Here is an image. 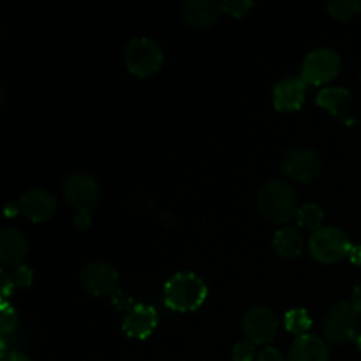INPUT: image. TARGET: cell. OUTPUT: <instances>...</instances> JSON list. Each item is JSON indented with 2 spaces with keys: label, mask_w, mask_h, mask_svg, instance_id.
I'll use <instances>...</instances> for the list:
<instances>
[{
  "label": "cell",
  "mask_w": 361,
  "mask_h": 361,
  "mask_svg": "<svg viewBox=\"0 0 361 361\" xmlns=\"http://www.w3.org/2000/svg\"><path fill=\"white\" fill-rule=\"evenodd\" d=\"M20 210L32 222H44L55 214L56 201L48 190L30 189L20 197Z\"/></svg>",
  "instance_id": "obj_14"
},
{
  "label": "cell",
  "mask_w": 361,
  "mask_h": 361,
  "mask_svg": "<svg viewBox=\"0 0 361 361\" xmlns=\"http://www.w3.org/2000/svg\"><path fill=\"white\" fill-rule=\"evenodd\" d=\"M321 169H323V159L312 148H291L282 159L284 175L300 183L314 182L321 175Z\"/></svg>",
  "instance_id": "obj_8"
},
{
  "label": "cell",
  "mask_w": 361,
  "mask_h": 361,
  "mask_svg": "<svg viewBox=\"0 0 361 361\" xmlns=\"http://www.w3.org/2000/svg\"><path fill=\"white\" fill-rule=\"evenodd\" d=\"M305 94L307 83L302 78H284L274 88V104L279 111H298Z\"/></svg>",
  "instance_id": "obj_13"
},
{
  "label": "cell",
  "mask_w": 361,
  "mask_h": 361,
  "mask_svg": "<svg viewBox=\"0 0 361 361\" xmlns=\"http://www.w3.org/2000/svg\"><path fill=\"white\" fill-rule=\"evenodd\" d=\"M221 2L214 0H189L182 7V18L189 27L197 30H207L212 28L222 16Z\"/></svg>",
  "instance_id": "obj_12"
},
{
  "label": "cell",
  "mask_w": 361,
  "mask_h": 361,
  "mask_svg": "<svg viewBox=\"0 0 361 361\" xmlns=\"http://www.w3.org/2000/svg\"><path fill=\"white\" fill-rule=\"evenodd\" d=\"M296 222H298L300 228L307 229V231H319L323 228L324 222V212L321 210L319 204L307 203L303 207L298 208V214H296Z\"/></svg>",
  "instance_id": "obj_19"
},
{
  "label": "cell",
  "mask_w": 361,
  "mask_h": 361,
  "mask_svg": "<svg viewBox=\"0 0 361 361\" xmlns=\"http://www.w3.org/2000/svg\"><path fill=\"white\" fill-rule=\"evenodd\" d=\"M123 62L127 71L137 78H148L159 73L164 63L161 44L150 37H134L123 49Z\"/></svg>",
  "instance_id": "obj_4"
},
{
  "label": "cell",
  "mask_w": 361,
  "mask_h": 361,
  "mask_svg": "<svg viewBox=\"0 0 361 361\" xmlns=\"http://www.w3.org/2000/svg\"><path fill=\"white\" fill-rule=\"evenodd\" d=\"M353 307H355L356 312L361 316V284L356 286L355 291H353Z\"/></svg>",
  "instance_id": "obj_28"
},
{
  "label": "cell",
  "mask_w": 361,
  "mask_h": 361,
  "mask_svg": "<svg viewBox=\"0 0 361 361\" xmlns=\"http://www.w3.org/2000/svg\"><path fill=\"white\" fill-rule=\"evenodd\" d=\"M80 282L92 296H115L118 293L120 275L109 263L92 261L81 270Z\"/></svg>",
  "instance_id": "obj_10"
},
{
  "label": "cell",
  "mask_w": 361,
  "mask_h": 361,
  "mask_svg": "<svg viewBox=\"0 0 361 361\" xmlns=\"http://www.w3.org/2000/svg\"><path fill=\"white\" fill-rule=\"evenodd\" d=\"M326 9L337 20L349 21L356 14H360L361 2H358V0H331V2L326 4Z\"/></svg>",
  "instance_id": "obj_21"
},
{
  "label": "cell",
  "mask_w": 361,
  "mask_h": 361,
  "mask_svg": "<svg viewBox=\"0 0 361 361\" xmlns=\"http://www.w3.org/2000/svg\"><path fill=\"white\" fill-rule=\"evenodd\" d=\"M256 361H288V360L284 358V355H282L279 349L270 348V345H268V348H264L263 351L257 353Z\"/></svg>",
  "instance_id": "obj_26"
},
{
  "label": "cell",
  "mask_w": 361,
  "mask_h": 361,
  "mask_svg": "<svg viewBox=\"0 0 361 361\" xmlns=\"http://www.w3.org/2000/svg\"><path fill=\"white\" fill-rule=\"evenodd\" d=\"M284 326L289 334L302 337V335L309 334L310 326H312V319H310L309 312L305 309H291L286 312Z\"/></svg>",
  "instance_id": "obj_20"
},
{
  "label": "cell",
  "mask_w": 361,
  "mask_h": 361,
  "mask_svg": "<svg viewBox=\"0 0 361 361\" xmlns=\"http://www.w3.org/2000/svg\"><path fill=\"white\" fill-rule=\"evenodd\" d=\"M221 7L224 14H229L231 18H242L245 16V14H249V11L252 9L254 4L247 2V0H222Z\"/></svg>",
  "instance_id": "obj_23"
},
{
  "label": "cell",
  "mask_w": 361,
  "mask_h": 361,
  "mask_svg": "<svg viewBox=\"0 0 361 361\" xmlns=\"http://www.w3.org/2000/svg\"><path fill=\"white\" fill-rule=\"evenodd\" d=\"M18 312L9 303H2V314H0V334H2V344H6L7 337L16 330Z\"/></svg>",
  "instance_id": "obj_22"
},
{
  "label": "cell",
  "mask_w": 361,
  "mask_h": 361,
  "mask_svg": "<svg viewBox=\"0 0 361 361\" xmlns=\"http://www.w3.org/2000/svg\"><path fill=\"white\" fill-rule=\"evenodd\" d=\"M28 252V242L16 228H4L0 231V261L4 267H20Z\"/></svg>",
  "instance_id": "obj_15"
},
{
  "label": "cell",
  "mask_w": 361,
  "mask_h": 361,
  "mask_svg": "<svg viewBox=\"0 0 361 361\" xmlns=\"http://www.w3.org/2000/svg\"><path fill=\"white\" fill-rule=\"evenodd\" d=\"M353 245L348 233L334 226H323L312 233L309 240V252L319 263H337L351 254Z\"/></svg>",
  "instance_id": "obj_5"
},
{
  "label": "cell",
  "mask_w": 361,
  "mask_h": 361,
  "mask_svg": "<svg viewBox=\"0 0 361 361\" xmlns=\"http://www.w3.org/2000/svg\"><path fill=\"white\" fill-rule=\"evenodd\" d=\"M358 345H360V349H361V337L358 338Z\"/></svg>",
  "instance_id": "obj_29"
},
{
  "label": "cell",
  "mask_w": 361,
  "mask_h": 361,
  "mask_svg": "<svg viewBox=\"0 0 361 361\" xmlns=\"http://www.w3.org/2000/svg\"><path fill=\"white\" fill-rule=\"evenodd\" d=\"M351 99L353 95L348 88L328 87L319 92L316 101L321 108L328 109L331 115L341 116L342 120H345L348 118L349 111H351Z\"/></svg>",
  "instance_id": "obj_17"
},
{
  "label": "cell",
  "mask_w": 361,
  "mask_h": 361,
  "mask_svg": "<svg viewBox=\"0 0 361 361\" xmlns=\"http://www.w3.org/2000/svg\"><path fill=\"white\" fill-rule=\"evenodd\" d=\"M342 60L335 49L316 48L305 56L302 63V80L307 85L330 83L341 73Z\"/></svg>",
  "instance_id": "obj_7"
},
{
  "label": "cell",
  "mask_w": 361,
  "mask_h": 361,
  "mask_svg": "<svg viewBox=\"0 0 361 361\" xmlns=\"http://www.w3.org/2000/svg\"><path fill=\"white\" fill-rule=\"evenodd\" d=\"M257 208L267 221L286 224L298 214V196L284 180H270L259 189Z\"/></svg>",
  "instance_id": "obj_2"
},
{
  "label": "cell",
  "mask_w": 361,
  "mask_h": 361,
  "mask_svg": "<svg viewBox=\"0 0 361 361\" xmlns=\"http://www.w3.org/2000/svg\"><path fill=\"white\" fill-rule=\"evenodd\" d=\"M11 281H13L14 289L16 288H28L32 284V279H34V274H32L30 267H25V264H20V267L14 268L13 275H9Z\"/></svg>",
  "instance_id": "obj_24"
},
{
  "label": "cell",
  "mask_w": 361,
  "mask_h": 361,
  "mask_svg": "<svg viewBox=\"0 0 361 361\" xmlns=\"http://www.w3.org/2000/svg\"><path fill=\"white\" fill-rule=\"evenodd\" d=\"M0 361H30L27 355H23L21 351H16V349H11V351H2V358Z\"/></svg>",
  "instance_id": "obj_27"
},
{
  "label": "cell",
  "mask_w": 361,
  "mask_h": 361,
  "mask_svg": "<svg viewBox=\"0 0 361 361\" xmlns=\"http://www.w3.org/2000/svg\"><path fill=\"white\" fill-rule=\"evenodd\" d=\"M254 356H256V349L250 341L238 342L233 348V360L235 361H254Z\"/></svg>",
  "instance_id": "obj_25"
},
{
  "label": "cell",
  "mask_w": 361,
  "mask_h": 361,
  "mask_svg": "<svg viewBox=\"0 0 361 361\" xmlns=\"http://www.w3.org/2000/svg\"><path fill=\"white\" fill-rule=\"evenodd\" d=\"M208 286L192 271L175 274L164 286V303L175 312H192L204 303Z\"/></svg>",
  "instance_id": "obj_3"
},
{
  "label": "cell",
  "mask_w": 361,
  "mask_h": 361,
  "mask_svg": "<svg viewBox=\"0 0 361 361\" xmlns=\"http://www.w3.org/2000/svg\"><path fill=\"white\" fill-rule=\"evenodd\" d=\"M159 323V314L157 310L152 305H134L129 309V312L123 317L122 330L127 337L136 338V341H145L154 334Z\"/></svg>",
  "instance_id": "obj_11"
},
{
  "label": "cell",
  "mask_w": 361,
  "mask_h": 361,
  "mask_svg": "<svg viewBox=\"0 0 361 361\" xmlns=\"http://www.w3.org/2000/svg\"><path fill=\"white\" fill-rule=\"evenodd\" d=\"M274 249L284 259H295L303 250V236L300 229L284 226L274 235Z\"/></svg>",
  "instance_id": "obj_18"
},
{
  "label": "cell",
  "mask_w": 361,
  "mask_h": 361,
  "mask_svg": "<svg viewBox=\"0 0 361 361\" xmlns=\"http://www.w3.org/2000/svg\"><path fill=\"white\" fill-rule=\"evenodd\" d=\"M360 324V314L356 312L353 303L337 302L326 310L323 317V331L324 337L331 344H345L356 337Z\"/></svg>",
  "instance_id": "obj_6"
},
{
  "label": "cell",
  "mask_w": 361,
  "mask_h": 361,
  "mask_svg": "<svg viewBox=\"0 0 361 361\" xmlns=\"http://www.w3.org/2000/svg\"><path fill=\"white\" fill-rule=\"evenodd\" d=\"M330 351L326 342L312 334L296 337L289 348L288 361H328Z\"/></svg>",
  "instance_id": "obj_16"
},
{
  "label": "cell",
  "mask_w": 361,
  "mask_h": 361,
  "mask_svg": "<svg viewBox=\"0 0 361 361\" xmlns=\"http://www.w3.org/2000/svg\"><path fill=\"white\" fill-rule=\"evenodd\" d=\"M279 324L281 323L274 310L264 305L250 307L242 319L243 334L254 345L270 344L277 335Z\"/></svg>",
  "instance_id": "obj_9"
},
{
  "label": "cell",
  "mask_w": 361,
  "mask_h": 361,
  "mask_svg": "<svg viewBox=\"0 0 361 361\" xmlns=\"http://www.w3.org/2000/svg\"><path fill=\"white\" fill-rule=\"evenodd\" d=\"M62 190L67 203L76 210L74 226L78 229H87L90 226L92 212L101 201V187L97 180L85 171H73L63 180Z\"/></svg>",
  "instance_id": "obj_1"
}]
</instances>
